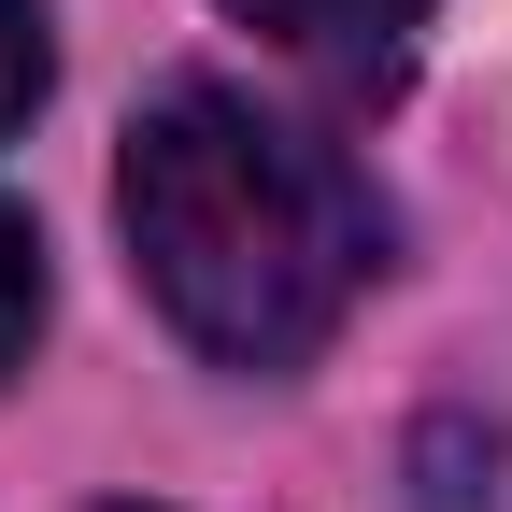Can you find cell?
Returning <instances> with one entry per match:
<instances>
[{
    "mask_svg": "<svg viewBox=\"0 0 512 512\" xmlns=\"http://www.w3.org/2000/svg\"><path fill=\"white\" fill-rule=\"evenodd\" d=\"M128 256H143L157 313L228 370H299L384 271V214L342 143L256 114L242 86H171L128 128Z\"/></svg>",
    "mask_w": 512,
    "mask_h": 512,
    "instance_id": "1",
    "label": "cell"
},
{
    "mask_svg": "<svg viewBox=\"0 0 512 512\" xmlns=\"http://www.w3.org/2000/svg\"><path fill=\"white\" fill-rule=\"evenodd\" d=\"M228 15H242V29H271L299 72H328L342 100H384V86L413 72V43H427L441 0H228Z\"/></svg>",
    "mask_w": 512,
    "mask_h": 512,
    "instance_id": "2",
    "label": "cell"
},
{
    "mask_svg": "<svg viewBox=\"0 0 512 512\" xmlns=\"http://www.w3.org/2000/svg\"><path fill=\"white\" fill-rule=\"evenodd\" d=\"M43 72H57V43H43V0H0V143H15V128H29Z\"/></svg>",
    "mask_w": 512,
    "mask_h": 512,
    "instance_id": "3",
    "label": "cell"
},
{
    "mask_svg": "<svg viewBox=\"0 0 512 512\" xmlns=\"http://www.w3.org/2000/svg\"><path fill=\"white\" fill-rule=\"evenodd\" d=\"M29 328H43V242H29V214H0V370L29 356Z\"/></svg>",
    "mask_w": 512,
    "mask_h": 512,
    "instance_id": "4",
    "label": "cell"
}]
</instances>
